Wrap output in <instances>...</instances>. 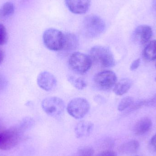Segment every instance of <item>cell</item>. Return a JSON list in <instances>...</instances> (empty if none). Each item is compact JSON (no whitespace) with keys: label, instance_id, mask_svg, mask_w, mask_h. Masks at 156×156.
Returning <instances> with one entry per match:
<instances>
[{"label":"cell","instance_id":"6da1fadb","mask_svg":"<svg viewBox=\"0 0 156 156\" xmlns=\"http://www.w3.org/2000/svg\"><path fill=\"white\" fill-rule=\"evenodd\" d=\"M82 27L83 33L86 37L94 38L104 32L106 25L101 17L95 15H90L84 17Z\"/></svg>","mask_w":156,"mask_h":156},{"label":"cell","instance_id":"7a4b0ae2","mask_svg":"<svg viewBox=\"0 0 156 156\" xmlns=\"http://www.w3.org/2000/svg\"><path fill=\"white\" fill-rule=\"evenodd\" d=\"M90 57L92 60L102 67L111 68L115 65L114 57L109 48L96 46L91 48Z\"/></svg>","mask_w":156,"mask_h":156},{"label":"cell","instance_id":"3957f363","mask_svg":"<svg viewBox=\"0 0 156 156\" xmlns=\"http://www.w3.org/2000/svg\"><path fill=\"white\" fill-rule=\"evenodd\" d=\"M43 41L45 46L49 50L53 51L62 50L64 43V33L55 28H48L44 32Z\"/></svg>","mask_w":156,"mask_h":156},{"label":"cell","instance_id":"277c9868","mask_svg":"<svg viewBox=\"0 0 156 156\" xmlns=\"http://www.w3.org/2000/svg\"><path fill=\"white\" fill-rule=\"evenodd\" d=\"M92 62L90 56L80 52L73 53L69 59V64L71 69L79 74L88 71L91 67Z\"/></svg>","mask_w":156,"mask_h":156},{"label":"cell","instance_id":"5b68a950","mask_svg":"<svg viewBox=\"0 0 156 156\" xmlns=\"http://www.w3.org/2000/svg\"><path fill=\"white\" fill-rule=\"evenodd\" d=\"M21 132L17 128H11L0 132V150L12 149L21 139Z\"/></svg>","mask_w":156,"mask_h":156},{"label":"cell","instance_id":"8992f818","mask_svg":"<svg viewBox=\"0 0 156 156\" xmlns=\"http://www.w3.org/2000/svg\"><path fill=\"white\" fill-rule=\"evenodd\" d=\"M42 107L44 112L52 117H58L64 112L65 104L64 101L57 97H49L43 100Z\"/></svg>","mask_w":156,"mask_h":156},{"label":"cell","instance_id":"52a82bcc","mask_svg":"<svg viewBox=\"0 0 156 156\" xmlns=\"http://www.w3.org/2000/svg\"><path fill=\"white\" fill-rule=\"evenodd\" d=\"M90 108V104L86 99L76 98L69 103L67 111L72 117L76 119H80L88 113Z\"/></svg>","mask_w":156,"mask_h":156},{"label":"cell","instance_id":"ba28073f","mask_svg":"<svg viewBox=\"0 0 156 156\" xmlns=\"http://www.w3.org/2000/svg\"><path fill=\"white\" fill-rule=\"evenodd\" d=\"M94 81L97 88L107 90L115 86L117 81V76L113 71L103 70L94 76Z\"/></svg>","mask_w":156,"mask_h":156},{"label":"cell","instance_id":"9c48e42d","mask_svg":"<svg viewBox=\"0 0 156 156\" xmlns=\"http://www.w3.org/2000/svg\"><path fill=\"white\" fill-rule=\"evenodd\" d=\"M37 83L40 88L47 91L52 90L55 87L57 80L55 76L48 71H43L38 75Z\"/></svg>","mask_w":156,"mask_h":156},{"label":"cell","instance_id":"30bf717a","mask_svg":"<svg viewBox=\"0 0 156 156\" xmlns=\"http://www.w3.org/2000/svg\"><path fill=\"white\" fill-rule=\"evenodd\" d=\"M69 10L76 14H83L88 12L90 5V0H65Z\"/></svg>","mask_w":156,"mask_h":156},{"label":"cell","instance_id":"8fae6325","mask_svg":"<svg viewBox=\"0 0 156 156\" xmlns=\"http://www.w3.org/2000/svg\"><path fill=\"white\" fill-rule=\"evenodd\" d=\"M153 35V30L149 26L140 25L136 28L134 33V36L136 40H137L142 44H146Z\"/></svg>","mask_w":156,"mask_h":156},{"label":"cell","instance_id":"7c38bea8","mask_svg":"<svg viewBox=\"0 0 156 156\" xmlns=\"http://www.w3.org/2000/svg\"><path fill=\"white\" fill-rule=\"evenodd\" d=\"M93 124L88 121H81L75 127V133L78 138L89 136L92 132Z\"/></svg>","mask_w":156,"mask_h":156},{"label":"cell","instance_id":"4fadbf2b","mask_svg":"<svg viewBox=\"0 0 156 156\" xmlns=\"http://www.w3.org/2000/svg\"><path fill=\"white\" fill-rule=\"evenodd\" d=\"M79 41L76 35L70 33H64V43L62 50L71 51L76 49Z\"/></svg>","mask_w":156,"mask_h":156},{"label":"cell","instance_id":"5bb4252c","mask_svg":"<svg viewBox=\"0 0 156 156\" xmlns=\"http://www.w3.org/2000/svg\"><path fill=\"white\" fill-rule=\"evenodd\" d=\"M152 122L148 117L142 118L137 122L134 127V132L137 135L144 134L151 129Z\"/></svg>","mask_w":156,"mask_h":156},{"label":"cell","instance_id":"9a60e30c","mask_svg":"<svg viewBox=\"0 0 156 156\" xmlns=\"http://www.w3.org/2000/svg\"><path fill=\"white\" fill-rule=\"evenodd\" d=\"M132 85V82L130 79H122L116 83L114 86V92L117 95H122L128 92Z\"/></svg>","mask_w":156,"mask_h":156},{"label":"cell","instance_id":"2e32d148","mask_svg":"<svg viewBox=\"0 0 156 156\" xmlns=\"http://www.w3.org/2000/svg\"><path fill=\"white\" fill-rule=\"evenodd\" d=\"M144 56L147 61H153L156 58V40L150 41L145 48Z\"/></svg>","mask_w":156,"mask_h":156},{"label":"cell","instance_id":"e0dca14e","mask_svg":"<svg viewBox=\"0 0 156 156\" xmlns=\"http://www.w3.org/2000/svg\"><path fill=\"white\" fill-rule=\"evenodd\" d=\"M14 12V6L12 3H5L0 8V18H7L11 16Z\"/></svg>","mask_w":156,"mask_h":156},{"label":"cell","instance_id":"ac0fdd59","mask_svg":"<svg viewBox=\"0 0 156 156\" xmlns=\"http://www.w3.org/2000/svg\"><path fill=\"white\" fill-rule=\"evenodd\" d=\"M134 102V100L132 97H126L123 98L119 103L118 106V111L122 112L129 108Z\"/></svg>","mask_w":156,"mask_h":156},{"label":"cell","instance_id":"d6986e66","mask_svg":"<svg viewBox=\"0 0 156 156\" xmlns=\"http://www.w3.org/2000/svg\"><path fill=\"white\" fill-rule=\"evenodd\" d=\"M69 80L73 84L74 87L79 90H83L86 87L87 85L86 81L84 79L82 78L75 79L72 77L69 78Z\"/></svg>","mask_w":156,"mask_h":156},{"label":"cell","instance_id":"ffe728a7","mask_svg":"<svg viewBox=\"0 0 156 156\" xmlns=\"http://www.w3.org/2000/svg\"><path fill=\"white\" fill-rule=\"evenodd\" d=\"M138 147H139V143L137 141H132L126 144L122 149L126 152L132 153L137 150Z\"/></svg>","mask_w":156,"mask_h":156},{"label":"cell","instance_id":"44dd1931","mask_svg":"<svg viewBox=\"0 0 156 156\" xmlns=\"http://www.w3.org/2000/svg\"><path fill=\"white\" fill-rule=\"evenodd\" d=\"M7 34L3 25L0 23V45L5 44L7 42Z\"/></svg>","mask_w":156,"mask_h":156},{"label":"cell","instance_id":"7402d4cb","mask_svg":"<svg viewBox=\"0 0 156 156\" xmlns=\"http://www.w3.org/2000/svg\"><path fill=\"white\" fill-rule=\"evenodd\" d=\"M94 154V149L89 147H83L78 152V156H93Z\"/></svg>","mask_w":156,"mask_h":156},{"label":"cell","instance_id":"603a6c76","mask_svg":"<svg viewBox=\"0 0 156 156\" xmlns=\"http://www.w3.org/2000/svg\"><path fill=\"white\" fill-rule=\"evenodd\" d=\"M140 62H141V61H140V59H139V58L134 60L131 64V66H130V69L132 71H134V70L137 69L140 66Z\"/></svg>","mask_w":156,"mask_h":156},{"label":"cell","instance_id":"cb8c5ba5","mask_svg":"<svg viewBox=\"0 0 156 156\" xmlns=\"http://www.w3.org/2000/svg\"><path fill=\"white\" fill-rule=\"evenodd\" d=\"M97 156H117L116 153L114 151L108 150L104 151L99 154Z\"/></svg>","mask_w":156,"mask_h":156},{"label":"cell","instance_id":"d4e9b609","mask_svg":"<svg viewBox=\"0 0 156 156\" xmlns=\"http://www.w3.org/2000/svg\"><path fill=\"white\" fill-rule=\"evenodd\" d=\"M151 144L153 148L156 151V134L153 136L151 140Z\"/></svg>","mask_w":156,"mask_h":156},{"label":"cell","instance_id":"484cf974","mask_svg":"<svg viewBox=\"0 0 156 156\" xmlns=\"http://www.w3.org/2000/svg\"><path fill=\"white\" fill-rule=\"evenodd\" d=\"M4 58V54L2 50L0 48V64L2 63Z\"/></svg>","mask_w":156,"mask_h":156},{"label":"cell","instance_id":"4316f807","mask_svg":"<svg viewBox=\"0 0 156 156\" xmlns=\"http://www.w3.org/2000/svg\"><path fill=\"white\" fill-rule=\"evenodd\" d=\"M154 6L155 9H156V0L154 1Z\"/></svg>","mask_w":156,"mask_h":156},{"label":"cell","instance_id":"83f0119b","mask_svg":"<svg viewBox=\"0 0 156 156\" xmlns=\"http://www.w3.org/2000/svg\"><path fill=\"white\" fill-rule=\"evenodd\" d=\"M155 81H156V78H155Z\"/></svg>","mask_w":156,"mask_h":156},{"label":"cell","instance_id":"f1b7e54d","mask_svg":"<svg viewBox=\"0 0 156 156\" xmlns=\"http://www.w3.org/2000/svg\"><path fill=\"white\" fill-rule=\"evenodd\" d=\"M1 132V130H0V132Z\"/></svg>","mask_w":156,"mask_h":156},{"label":"cell","instance_id":"f546056e","mask_svg":"<svg viewBox=\"0 0 156 156\" xmlns=\"http://www.w3.org/2000/svg\"></svg>","mask_w":156,"mask_h":156}]
</instances>
